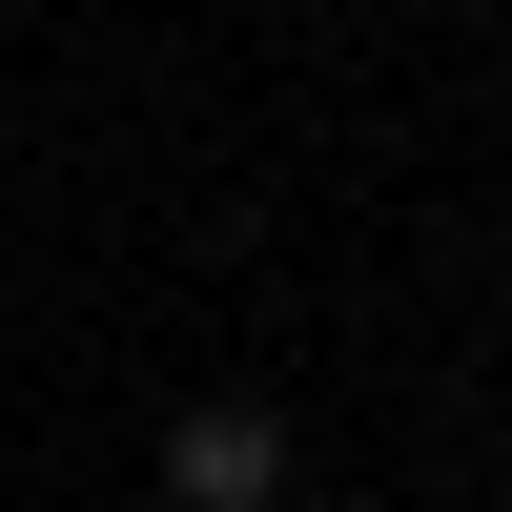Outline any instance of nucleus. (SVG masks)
<instances>
[{"instance_id": "nucleus-1", "label": "nucleus", "mask_w": 512, "mask_h": 512, "mask_svg": "<svg viewBox=\"0 0 512 512\" xmlns=\"http://www.w3.org/2000/svg\"><path fill=\"white\" fill-rule=\"evenodd\" d=\"M164 492H185V512H287V431L246 390H205L185 431H164Z\"/></svg>"}]
</instances>
